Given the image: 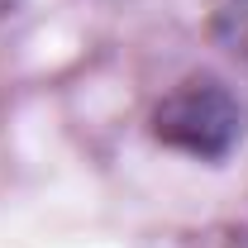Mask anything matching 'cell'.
<instances>
[{
    "instance_id": "obj_3",
    "label": "cell",
    "mask_w": 248,
    "mask_h": 248,
    "mask_svg": "<svg viewBox=\"0 0 248 248\" xmlns=\"http://www.w3.org/2000/svg\"><path fill=\"white\" fill-rule=\"evenodd\" d=\"M5 5H10V0H0V15H5Z\"/></svg>"
},
{
    "instance_id": "obj_2",
    "label": "cell",
    "mask_w": 248,
    "mask_h": 248,
    "mask_svg": "<svg viewBox=\"0 0 248 248\" xmlns=\"http://www.w3.org/2000/svg\"><path fill=\"white\" fill-rule=\"evenodd\" d=\"M210 29H215V38L234 53V58L248 62V0H215Z\"/></svg>"
},
{
    "instance_id": "obj_1",
    "label": "cell",
    "mask_w": 248,
    "mask_h": 248,
    "mask_svg": "<svg viewBox=\"0 0 248 248\" xmlns=\"http://www.w3.org/2000/svg\"><path fill=\"white\" fill-rule=\"evenodd\" d=\"M248 110L219 77H186L153 105V139L201 162H224L244 143Z\"/></svg>"
}]
</instances>
